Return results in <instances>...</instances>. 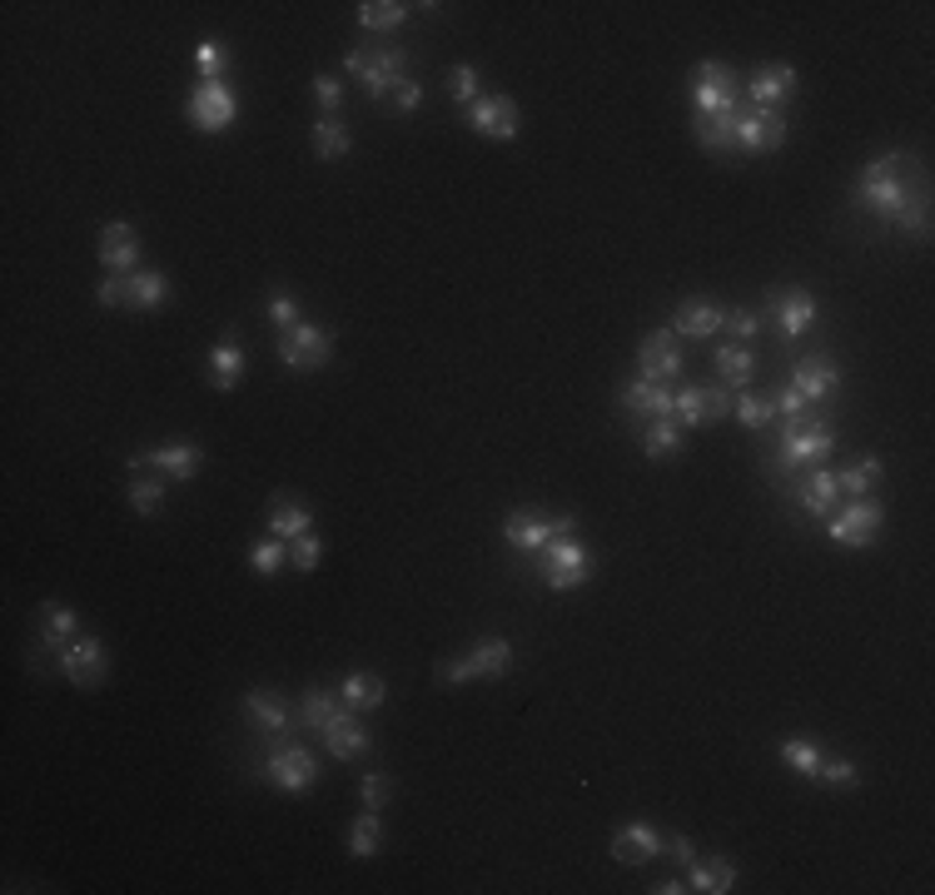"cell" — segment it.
Segmentation results:
<instances>
[{
	"instance_id": "cell-42",
	"label": "cell",
	"mask_w": 935,
	"mask_h": 895,
	"mask_svg": "<svg viewBox=\"0 0 935 895\" xmlns=\"http://www.w3.org/2000/svg\"><path fill=\"white\" fill-rule=\"evenodd\" d=\"M125 498H130V508L140 518H159V513H165V483H159V478L135 473L130 488H125Z\"/></svg>"
},
{
	"instance_id": "cell-46",
	"label": "cell",
	"mask_w": 935,
	"mask_h": 895,
	"mask_svg": "<svg viewBox=\"0 0 935 895\" xmlns=\"http://www.w3.org/2000/svg\"><path fill=\"white\" fill-rule=\"evenodd\" d=\"M195 70L205 75V80H225V75H229V50L219 46V40H199V46H195Z\"/></svg>"
},
{
	"instance_id": "cell-47",
	"label": "cell",
	"mask_w": 935,
	"mask_h": 895,
	"mask_svg": "<svg viewBox=\"0 0 935 895\" xmlns=\"http://www.w3.org/2000/svg\"><path fill=\"white\" fill-rule=\"evenodd\" d=\"M761 328V314L757 308H727V318H721V334H731L737 344H751Z\"/></svg>"
},
{
	"instance_id": "cell-5",
	"label": "cell",
	"mask_w": 935,
	"mask_h": 895,
	"mask_svg": "<svg viewBox=\"0 0 935 895\" xmlns=\"http://www.w3.org/2000/svg\"><path fill=\"white\" fill-rule=\"evenodd\" d=\"M508 667H513V642H508V637H483L468 657H459V662H443L439 681H443V687H463V681H498V677H508Z\"/></svg>"
},
{
	"instance_id": "cell-20",
	"label": "cell",
	"mask_w": 935,
	"mask_h": 895,
	"mask_svg": "<svg viewBox=\"0 0 935 895\" xmlns=\"http://www.w3.org/2000/svg\"><path fill=\"white\" fill-rule=\"evenodd\" d=\"M100 264H105V274H135L140 269V234H135V224H125V219H115V224H105L100 229Z\"/></svg>"
},
{
	"instance_id": "cell-23",
	"label": "cell",
	"mask_w": 935,
	"mask_h": 895,
	"mask_svg": "<svg viewBox=\"0 0 935 895\" xmlns=\"http://www.w3.org/2000/svg\"><path fill=\"white\" fill-rule=\"evenodd\" d=\"M796 503H801V513H811V518H831L836 503H842V483H836L831 468L816 463L811 473H806V483L796 488Z\"/></svg>"
},
{
	"instance_id": "cell-17",
	"label": "cell",
	"mask_w": 935,
	"mask_h": 895,
	"mask_svg": "<svg viewBox=\"0 0 935 895\" xmlns=\"http://www.w3.org/2000/svg\"><path fill=\"white\" fill-rule=\"evenodd\" d=\"M637 368H642L647 383H667V378H682L687 358H682V338L672 334V328H657V334L642 338V348H637Z\"/></svg>"
},
{
	"instance_id": "cell-24",
	"label": "cell",
	"mask_w": 935,
	"mask_h": 895,
	"mask_svg": "<svg viewBox=\"0 0 935 895\" xmlns=\"http://www.w3.org/2000/svg\"><path fill=\"white\" fill-rule=\"evenodd\" d=\"M721 318H727V308L707 304V298H682L672 314V334L677 338H711V334H721Z\"/></svg>"
},
{
	"instance_id": "cell-53",
	"label": "cell",
	"mask_w": 935,
	"mask_h": 895,
	"mask_svg": "<svg viewBox=\"0 0 935 895\" xmlns=\"http://www.w3.org/2000/svg\"><path fill=\"white\" fill-rule=\"evenodd\" d=\"M771 409H777V419L791 423V419H806V413H811V403H806L801 393L791 389V383H781V389L771 393Z\"/></svg>"
},
{
	"instance_id": "cell-19",
	"label": "cell",
	"mask_w": 935,
	"mask_h": 895,
	"mask_svg": "<svg viewBox=\"0 0 935 895\" xmlns=\"http://www.w3.org/2000/svg\"><path fill=\"white\" fill-rule=\"evenodd\" d=\"M791 389L801 393L806 403H831L836 393H842V368L826 354H806L801 364L791 368Z\"/></svg>"
},
{
	"instance_id": "cell-44",
	"label": "cell",
	"mask_w": 935,
	"mask_h": 895,
	"mask_svg": "<svg viewBox=\"0 0 935 895\" xmlns=\"http://www.w3.org/2000/svg\"><path fill=\"white\" fill-rule=\"evenodd\" d=\"M781 761L791 766L796 776L816 781V766H821V746H816V741H801V737H791V741H781Z\"/></svg>"
},
{
	"instance_id": "cell-41",
	"label": "cell",
	"mask_w": 935,
	"mask_h": 895,
	"mask_svg": "<svg viewBox=\"0 0 935 895\" xmlns=\"http://www.w3.org/2000/svg\"><path fill=\"white\" fill-rule=\"evenodd\" d=\"M314 528V518H309V508H299V503H274L269 508V532L274 538H284V542H294V538H304V532Z\"/></svg>"
},
{
	"instance_id": "cell-30",
	"label": "cell",
	"mask_w": 935,
	"mask_h": 895,
	"mask_svg": "<svg viewBox=\"0 0 935 895\" xmlns=\"http://www.w3.org/2000/svg\"><path fill=\"white\" fill-rule=\"evenodd\" d=\"M165 298H169V279L159 269L125 274V304H130V308H159Z\"/></svg>"
},
{
	"instance_id": "cell-50",
	"label": "cell",
	"mask_w": 935,
	"mask_h": 895,
	"mask_svg": "<svg viewBox=\"0 0 935 895\" xmlns=\"http://www.w3.org/2000/svg\"><path fill=\"white\" fill-rule=\"evenodd\" d=\"M816 781H821V786H856V766L846 761V756H821Z\"/></svg>"
},
{
	"instance_id": "cell-49",
	"label": "cell",
	"mask_w": 935,
	"mask_h": 895,
	"mask_svg": "<svg viewBox=\"0 0 935 895\" xmlns=\"http://www.w3.org/2000/svg\"><path fill=\"white\" fill-rule=\"evenodd\" d=\"M449 95H453V105H459V110H468V105L478 100V70H473V66H453V75H449Z\"/></svg>"
},
{
	"instance_id": "cell-57",
	"label": "cell",
	"mask_w": 935,
	"mask_h": 895,
	"mask_svg": "<svg viewBox=\"0 0 935 895\" xmlns=\"http://www.w3.org/2000/svg\"><path fill=\"white\" fill-rule=\"evenodd\" d=\"M662 850H667V856H672V860H682V866H692V860H697V846H692V836H667V846H662Z\"/></svg>"
},
{
	"instance_id": "cell-34",
	"label": "cell",
	"mask_w": 935,
	"mask_h": 895,
	"mask_svg": "<svg viewBox=\"0 0 935 895\" xmlns=\"http://www.w3.org/2000/svg\"><path fill=\"white\" fill-rule=\"evenodd\" d=\"M717 373H721V383H727V389L747 393L751 373H757V354H751L747 344H721L717 348Z\"/></svg>"
},
{
	"instance_id": "cell-14",
	"label": "cell",
	"mask_w": 935,
	"mask_h": 895,
	"mask_svg": "<svg viewBox=\"0 0 935 895\" xmlns=\"http://www.w3.org/2000/svg\"><path fill=\"white\" fill-rule=\"evenodd\" d=\"M199 463H205V453H199V443L189 439H169L150 448V453H135L130 458V473H145V468H159V473L169 478V483H189V478L199 473Z\"/></svg>"
},
{
	"instance_id": "cell-39",
	"label": "cell",
	"mask_w": 935,
	"mask_h": 895,
	"mask_svg": "<svg viewBox=\"0 0 935 895\" xmlns=\"http://www.w3.org/2000/svg\"><path fill=\"white\" fill-rule=\"evenodd\" d=\"M403 20H409V6H403V0H364V6H358V26L378 30V36L398 30Z\"/></svg>"
},
{
	"instance_id": "cell-56",
	"label": "cell",
	"mask_w": 935,
	"mask_h": 895,
	"mask_svg": "<svg viewBox=\"0 0 935 895\" xmlns=\"http://www.w3.org/2000/svg\"><path fill=\"white\" fill-rule=\"evenodd\" d=\"M95 304L120 308V304H125V274H105V279H100V289H95Z\"/></svg>"
},
{
	"instance_id": "cell-6",
	"label": "cell",
	"mask_w": 935,
	"mask_h": 895,
	"mask_svg": "<svg viewBox=\"0 0 935 895\" xmlns=\"http://www.w3.org/2000/svg\"><path fill=\"white\" fill-rule=\"evenodd\" d=\"M334 358V334L324 324H309L299 318L294 328H279V364L294 373H314Z\"/></svg>"
},
{
	"instance_id": "cell-54",
	"label": "cell",
	"mask_w": 935,
	"mask_h": 895,
	"mask_svg": "<svg viewBox=\"0 0 935 895\" xmlns=\"http://www.w3.org/2000/svg\"><path fill=\"white\" fill-rule=\"evenodd\" d=\"M419 105H423V85L413 80V75H409V80L393 85V110H398V115H413Z\"/></svg>"
},
{
	"instance_id": "cell-33",
	"label": "cell",
	"mask_w": 935,
	"mask_h": 895,
	"mask_svg": "<svg viewBox=\"0 0 935 895\" xmlns=\"http://www.w3.org/2000/svg\"><path fill=\"white\" fill-rule=\"evenodd\" d=\"M880 478H886V463H880V458H856L852 468H842V473H836V483H842L846 498H876Z\"/></svg>"
},
{
	"instance_id": "cell-36",
	"label": "cell",
	"mask_w": 935,
	"mask_h": 895,
	"mask_svg": "<svg viewBox=\"0 0 935 895\" xmlns=\"http://www.w3.org/2000/svg\"><path fill=\"white\" fill-rule=\"evenodd\" d=\"M687 429H677L672 419H657V423H647L642 429V453L652 458V463H662V458H677L687 448V439H682Z\"/></svg>"
},
{
	"instance_id": "cell-2",
	"label": "cell",
	"mask_w": 935,
	"mask_h": 895,
	"mask_svg": "<svg viewBox=\"0 0 935 895\" xmlns=\"http://www.w3.org/2000/svg\"><path fill=\"white\" fill-rule=\"evenodd\" d=\"M344 70L364 85L368 100H384V95H393V85L409 80V50H398V46H358V50H348V56H344Z\"/></svg>"
},
{
	"instance_id": "cell-55",
	"label": "cell",
	"mask_w": 935,
	"mask_h": 895,
	"mask_svg": "<svg viewBox=\"0 0 935 895\" xmlns=\"http://www.w3.org/2000/svg\"><path fill=\"white\" fill-rule=\"evenodd\" d=\"M269 324L294 328V324H299V304H294L289 294H274V298H269Z\"/></svg>"
},
{
	"instance_id": "cell-18",
	"label": "cell",
	"mask_w": 935,
	"mask_h": 895,
	"mask_svg": "<svg viewBox=\"0 0 935 895\" xmlns=\"http://www.w3.org/2000/svg\"><path fill=\"white\" fill-rule=\"evenodd\" d=\"M463 115L483 140H518V105L508 95H478Z\"/></svg>"
},
{
	"instance_id": "cell-31",
	"label": "cell",
	"mask_w": 935,
	"mask_h": 895,
	"mask_svg": "<svg viewBox=\"0 0 935 895\" xmlns=\"http://www.w3.org/2000/svg\"><path fill=\"white\" fill-rule=\"evenodd\" d=\"M692 130H697V145L711 149V155H731L737 149V115H697Z\"/></svg>"
},
{
	"instance_id": "cell-27",
	"label": "cell",
	"mask_w": 935,
	"mask_h": 895,
	"mask_svg": "<svg viewBox=\"0 0 935 895\" xmlns=\"http://www.w3.org/2000/svg\"><path fill=\"white\" fill-rule=\"evenodd\" d=\"M338 697H344L348 711H378L388 701V681L378 677V671H348V677L338 681Z\"/></svg>"
},
{
	"instance_id": "cell-1",
	"label": "cell",
	"mask_w": 935,
	"mask_h": 895,
	"mask_svg": "<svg viewBox=\"0 0 935 895\" xmlns=\"http://www.w3.org/2000/svg\"><path fill=\"white\" fill-rule=\"evenodd\" d=\"M906 169H911V159L900 155V149H890V155L870 159V165L860 169V179H856V199H860V205H866L876 219L896 224V229L926 234V195H911Z\"/></svg>"
},
{
	"instance_id": "cell-11",
	"label": "cell",
	"mask_w": 935,
	"mask_h": 895,
	"mask_svg": "<svg viewBox=\"0 0 935 895\" xmlns=\"http://www.w3.org/2000/svg\"><path fill=\"white\" fill-rule=\"evenodd\" d=\"M56 662H60V677L70 681V687H100L105 681V671H110V657H105V642L95 632H80L70 647H60L56 652Z\"/></svg>"
},
{
	"instance_id": "cell-26",
	"label": "cell",
	"mask_w": 935,
	"mask_h": 895,
	"mask_svg": "<svg viewBox=\"0 0 935 895\" xmlns=\"http://www.w3.org/2000/svg\"><path fill=\"white\" fill-rule=\"evenodd\" d=\"M324 746H328V756L334 761H358V756H368V746H374V737H368V727L358 717H338L334 727H324Z\"/></svg>"
},
{
	"instance_id": "cell-3",
	"label": "cell",
	"mask_w": 935,
	"mask_h": 895,
	"mask_svg": "<svg viewBox=\"0 0 935 895\" xmlns=\"http://www.w3.org/2000/svg\"><path fill=\"white\" fill-rule=\"evenodd\" d=\"M831 448H836V433L826 429L821 419H811V413H806V419H791L781 429V443H777V458H771V468H786V473H791V468H806V463H826V458H831Z\"/></svg>"
},
{
	"instance_id": "cell-16",
	"label": "cell",
	"mask_w": 935,
	"mask_h": 895,
	"mask_svg": "<svg viewBox=\"0 0 935 895\" xmlns=\"http://www.w3.org/2000/svg\"><path fill=\"white\" fill-rule=\"evenodd\" d=\"M781 145H786L781 110H761V105L737 110V149H747V155H771V149H781Z\"/></svg>"
},
{
	"instance_id": "cell-8",
	"label": "cell",
	"mask_w": 935,
	"mask_h": 895,
	"mask_svg": "<svg viewBox=\"0 0 935 895\" xmlns=\"http://www.w3.org/2000/svg\"><path fill=\"white\" fill-rule=\"evenodd\" d=\"M880 522H886V508L876 498H852L842 513H831V528L826 538L842 542V548H870L880 538Z\"/></svg>"
},
{
	"instance_id": "cell-29",
	"label": "cell",
	"mask_w": 935,
	"mask_h": 895,
	"mask_svg": "<svg viewBox=\"0 0 935 895\" xmlns=\"http://www.w3.org/2000/svg\"><path fill=\"white\" fill-rule=\"evenodd\" d=\"M244 717L254 721V727L274 731V737H284L289 731V707H284V697H274V691H244Z\"/></svg>"
},
{
	"instance_id": "cell-9",
	"label": "cell",
	"mask_w": 935,
	"mask_h": 895,
	"mask_svg": "<svg viewBox=\"0 0 935 895\" xmlns=\"http://www.w3.org/2000/svg\"><path fill=\"white\" fill-rule=\"evenodd\" d=\"M185 115H189V125H195V130L219 135V130H229V125L239 120V100H234L229 80H205L195 95H189Z\"/></svg>"
},
{
	"instance_id": "cell-25",
	"label": "cell",
	"mask_w": 935,
	"mask_h": 895,
	"mask_svg": "<svg viewBox=\"0 0 935 895\" xmlns=\"http://www.w3.org/2000/svg\"><path fill=\"white\" fill-rule=\"evenodd\" d=\"M747 95H751V105H761V110H781V105L796 95V70L791 66H761L747 80Z\"/></svg>"
},
{
	"instance_id": "cell-48",
	"label": "cell",
	"mask_w": 935,
	"mask_h": 895,
	"mask_svg": "<svg viewBox=\"0 0 935 895\" xmlns=\"http://www.w3.org/2000/svg\"><path fill=\"white\" fill-rule=\"evenodd\" d=\"M289 562H294V568H299V572H314L318 562H324V542H318L314 532H304V538H294V542H289Z\"/></svg>"
},
{
	"instance_id": "cell-7",
	"label": "cell",
	"mask_w": 935,
	"mask_h": 895,
	"mask_svg": "<svg viewBox=\"0 0 935 895\" xmlns=\"http://www.w3.org/2000/svg\"><path fill=\"white\" fill-rule=\"evenodd\" d=\"M692 105H697V115H737L741 80L721 66V60H701L692 70Z\"/></svg>"
},
{
	"instance_id": "cell-28",
	"label": "cell",
	"mask_w": 935,
	"mask_h": 895,
	"mask_svg": "<svg viewBox=\"0 0 935 895\" xmlns=\"http://www.w3.org/2000/svg\"><path fill=\"white\" fill-rule=\"evenodd\" d=\"M80 637V617L76 607L66 602H46V612H40V647L46 652H60V647H70Z\"/></svg>"
},
{
	"instance_id": "cell-12",
	"label": "cell",
	"mask_w": 935,
	"mask_h": 895,
	"mask_svg": "<svg viewBox=\"0 0 935 895\" xmlns=\"http://www.w3.org/2000/svg\"><path fill=\"white\" fill-rule=\"evenodd\" d=\"M572 528H578L572 518H548V513H533V508H518V513L503 518V538L518 552H543L552 538H562Z\"/></svg>"
},
{
	"instance_id": "cell-21",
	"label": "cell",
	"mask_w": 935,
	"mask_h": 895,
	"mask_svg": "<svg viewBox=\"0 0 935 895\" xmlns=\"http://www.w3.org/2000/svg\"><path fill=\"white\" fill-rule=\"evenodd\" d=\"M667 846V836L657 826H647V820H627V826L612 830V860H622V866H642V860H657Z\"/></svg>"
},
{
	"instance_id": "cell-51",
	"label": "cell",
	"mask_w": 935,
	"mask_h": 895,
	"mask_svg": "<svg viewBox=\"0 0 935 895\" xmlns=\"http://www.w3.org/2000/svg\"><path fill=\"white\" fill-rule=\"evenodd\" d=\"M314 100L324 115H338V105H344V80H338V75H314Z\"/></svg>"
},
{
	"instance_id": "cell-15",
	"label": "cell",
	"mask_w": 935,
	"mask_h": 895,
	"mask_svg": "<svg viewBox=\"0 0 935 895\" xmlns=\"http://www.w3.org/2000/svg\"><path fill=\"white\" fill-rule=\"evenodd\" d=\"M767 314H771V324H777L786 338H801L806 328L816 324V294L796 289V284H771V289H767Z\"/></svg>"
},
{
	"instance_id": "cell-22",
	"label": "cell",
	"mask_w": 935,
	"mask_h": 895,
	"mask_svg": "<svg viewBox=\"0 0 935 895\" xmlns=\"http://www.w3.org/2000/svg\"><path fill=\"white\" fill-rule=\"evenodd\" d=\"M618 403L627 409V419H632V423L672 419V389H667V383H647V378H637V383H627V389L618 393Z\"/></svg>"
},
{
	"instance_id": "cell-35",
	"label": "cell",
	"mask_w": 935,
	"mask_h": 895,
	"mask_svg": "<svg viewBox=\"0 0 935 895\" xmlns=\"http://www.w3.org/2000/svg\"><path fill=\"white\" fill-rule=\"evenodd\" d=\"M309 135H314V155L318 159H338V155L354 149V135H348V125L338 120V115H318V120L309 125Z\"/></svg>"
},
{
	"instance_id": "cell-13",
	"label": "cell",
	"mask_w": 935,
	"mask_h": 895,
	"mask_svg": "<svg viewBox=\"0 0 935 895\" xmlns=\"http://www.w3.org/2000/svg\"><path fill=\"white\" fill-rule=\"evenodd\" d=\"M727 413H731L727 389H697V383H687V389L672 393V423L677 429H711V423H721Z\"/></svg>"
},
{
	"instance_id": "cell-4",
	"label": "cell",
	"mask_w": 935,
	"mask_h": 895,
	"mask_svg": "<svg viewBox=\"0 0 935 895\" xmlns=\"http://www.w3.org/2000/svg\"><path fill=\"white\" fill-rule=\"evenodd\" d=\"M538 578L548 582L552 592H572L582 588V582L592 578V552L582 548L572 532H562V538H552L543 552H538Z\"/></svg>"
},
{
	"instance_id": "cell-38",
	"label": "cell",
	"mask_w": 935,
	"mask_h": 895,
	"mask_svg": "<svg viewBox=\"0 0 935 895\" xmlns=\"http://www.w3.org/2000/svg\"><path fill=\"white\" fill-rule=\"evenodd\" d=\"M344 697H334V691H304V707H299V717H304V727L318 731L324 737V727H334L338 717H344Z\"/></svg>"
},
{
	"instance_id": "cell-58",
	"label": "cell",
	"mask_w": 935,
	"mask_h": 895,
	"mask_svg": "<svg viewBox=\"0 0 935 895\" xmlns=\"http://www.w3.org/2000/svg\"><path fill=\"white\" fill-rule=\"evenodd\" d=\"M687 891V881H677V876H667V881H657L652 895H682Z\"/></svg>"
},
{
	"instance_id": "cell-40",
	"label": "cell",
	"mask_w": 935,
	"mask_h": 895,
	"mask_svg": "<svg viewBox=\"0 0 935 895\" xmlns=\"http://www.w3.org/2000/svg\"><path fill=\"white\" fill-rule=\"evenodd\" d=\"M378 840H384V820H378V812H368V806H364V816L348 826V856H354V860L378 856Z\"/></svg>"
},
{
	"instance_id": "cell-32",
	"label": "cell",
	"mask_w": 935,
	"mask_h": 895,
	"mask_svg": "<svg viewBox=\"0 0 935 895\" xmlns=\"http://www.w3.org/2000/svg\"><path fill=\"white\" fill-rule=\"evenodd\" d=\"M239 378H244V348L234 344V338H219L215 354H209V383H215L219 393H229V389H239Z\"/></svg>"
},
{
	"instance_id": "cell-52",
	"label": "cell",
	"mask_w": 935,
	"mask_h": 895,
	"mask_svg": "<svg viewBox=\"0 0 935 895\" xmlns=\"http://www.w3.org/2000/svg\"><path fill=\"white\" fill-rule=\"evenodd\" d=\"M388 791H393V786H388L384 771H368L364 781H358V801H364L368 812H384V806H388Z\"/></svg>"
},
{
	"instance_id": "cell-37",
	"label": "cell",
	"mask_w": 935,
	"mask_h": 895,
	"mask_svg": "<svg viewBox=\"0 0 935 895\" xmlns=\"http://www.w3.org/2000/svg\"><path fill=\"white\" fill-rule=\"evenodd\" d=\"M731 886H737V866H731V860H692V881H687V891L727 895Z\"/></svg>"
},
{
	"instance_id": "cell-43",
	"label": "cell",
	"mask_w": 935,
	"mask_h": 895,
	"mask_svg": "<svg viewBox=\"0 0 935 895\" xmlns=\"http://www.w3.org/2000/svg\"><path fill=\"white\" fill-rule=\"evenodd\" d=\"M731 419H737L741 429L761 433L771 419H777V409H771V399H761V393H741V399L731 403Z\"/></svg>"
},
{
	"instance_id": "cell-45",
	"label": "cell",
	"mask_w": 935,
	"mask_h": 895,
	"mask_svg": "<svg viewBox=\"0 0 935 895\" xmlns=\"http://www.w3.org/2000/svg\"><path fill=\"white\" fill-rule=\"evenodd\" d=\"M284 558H289V548H284V538H264V542H254V552H249V568H254V578H274V572L284 568Z\"/></svg>"
},
{
	"instance_id": "cell-10",
	"label": "cell",
	"mask_w": 935,
	"mask_h": 895,
	"mask_svg": "<svg viewBox=\"0 0 935 895\" xmlns=\"http://www.w3.org/2000/svg\"><path fill=\"white\" fill-rule=\"evenodd\" d=\"M264 776H269V786L299 796V791H309V786L318 781V761H314L309 746L284 741V746H274V751H269V761H264Z\"/></svg>"
}]
</instances>
